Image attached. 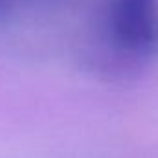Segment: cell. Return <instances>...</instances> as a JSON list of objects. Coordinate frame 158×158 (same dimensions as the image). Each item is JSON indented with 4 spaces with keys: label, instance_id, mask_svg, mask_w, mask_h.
<instances>
[{
    "label": "cell",
    "instance_id": "cell-1",
    "mask_svg": "<svg viewBox=\"0 0 158 158\" xmlns=\"http://www.w3.org/2000/svg\"><path fill=\"white\" fill-rule=\"evenodd\" d=\"M109 39L119 52L149 53L158 44L156 0H110L107 15Z\"/></svg>",
    "mask_w": 158,
    "mask_h": 158
}]
</instances>
